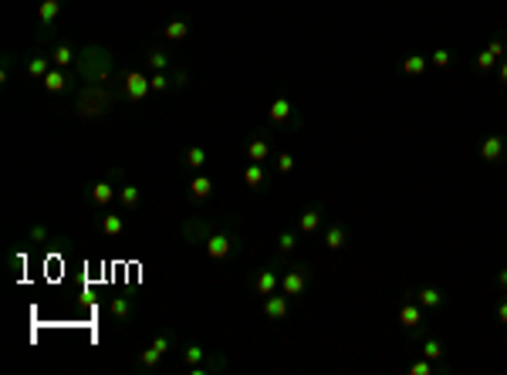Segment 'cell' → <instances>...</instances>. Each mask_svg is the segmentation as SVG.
Instances as JSON below:
<instances>
[{"label":"cell","instance_id":"1","mask_svg":"<svg viewBox=\"0 0 507 375\" xmlns=\"http://www.w3.org/2000/svg\"><path fill=\"white\" fill-rule=\"evenodd\" d=\"M399 325L409 331V335H416V338H423V325H426V308L416 301V294H406L399 301Z\"/></svg>","mask_w":507,"mask_h":375},{"label":"cell","instance_id":"35","mask_svg":"<svg viewBox=\"0 0 507 375\" xmlns=\"http://www.w3.org/2000/svg\"><path fill=\"white\" fill-rule=\"evenodd\" d=\"M274 166H278L281 176H288L291 169H294V156H291V152H281L278 159H274Z\"/></svg>","mask_w":507,"mask_h":375},{"label":"cell","instance_id":"18","mask_svg":"<svg viewBox=\"0 0 507 375\" xmlns=\"http://www.w3.org/2000/svg\"><path fill=\"white\" fill-rule=\"evenodd\" d=\"M190 197H193V200H210V197H213V179H210V176H197V179L190 183Z\"/></svg>","mask_w":507,"mask_h":375},{"label":"cell","instance_id":"30","mask_svg":"<svg viewBox=\"0 0 507 375\" xmlns=\"http://www.w3.org/2000/svg\"><path fill=\"white\" fill-rule=\"evenodd\" d=\"M146 65H149L152 72H166L169 54H166V51H149V54H146Z\"/></svg>","mask_w":507,"mask_h":375},{"label":"cell","instance_id":"31","mask_svg":"<svg viewBox=\"0 0 507 375\" xmlns=\"http://www.w3.org/2000/svg\"><path fill=\"white\" fill-rule=\"evenodd\" d=\"M487 51H490L497 61H501V58H507V38H504V34H494V38L487 41Z\"/></svg>","mask_w":507,"mask_h":375},{"label":"cell","instance_id":"26","mask_svg":"<svg viewBox=\"0 0 507 375\" xmlns=\"http://www.w3.org/2000/svg\"><path fill=\"white\" fill-rule=\"evenodd\" d=\"M474 68H477V72H481V75H490V72H494V68H497V58H494V54H490V51L483 48L481 54H477V58H474Z\"/></svg>","mask_w":507,"mask_h":375},{"label":"cell","instance_id":"23","mask_svg":"<svg viewBox=\"0 0 507 375\" xmlns=\"http://www.w3.org/2000/svg\"><path fill=\"white\" fill-rule=\"evenodd\" d=\"M298 250V233L294 230H281L278 233V253L281 257H291Z\"/></svg>","mask_w":507,"mask_h":375},{"label":"cell","instance_id":"5","mask_svg":"<svg viewBox=\"0 0 507 375\" xmlns=\"http://www.w3.org/2000/svg\"><path fill=\"white\" fill-rule=\"evenodd\" d=\"M267 119L274 125H301V119H298V108L291 105V99L288 95H278V99L271 101V108H267Z\"/></svg>","mask_w":507,"mask_h":375},{"label":"cell","instance_id":"21","mask_svg":"<svg viewBox=\"0 0 507 375\" xmlns=\"http://www.w3.org/2000/svg\"><path fill=\"white\" fill-rule=\"evenodd\" d=\"M41 85H44L48 92H65V88H68V78H65V68H51L48 75L41 78Z\"/></svg>","mask_w":507,"mask_h":375},{"label":"cell","instance_id":"27","mask_svg":"<svg viewBox=\"0 0 507 375\" xmlns=\"http://www.w3.org/2000/svg\"><path fill=\"white\" fill-rule=\"evenodd\" d=\"M119 203H122L126 210H132V206H139V186H132V183H126V186L119 190Z\"/></svg>","mask_w":507,"mask_h":375},{"label":"cell","instance_id":"38","mask_svg":"<svg viewBox=\"0 0 507 375\" xmlns=\"http://www.w3.org/2000/svg\"><path fill=\"white\" fill-rule=\"evenodd\" d=\"M497 81L507 85V58H501V65H497Z\"/></svg>","mask_w":507,"mask_h":375},{"label":"cell","instance_id":"24","mask_svg":"<svg viewBox=\"0 0 507 375\" xmlns=\"http://www.w3.org/2000/svg\"><path fill=\"white\" fill-rule=\"evenodd\" d=\"M51 58H54V68H72V65H75V51L68 48V44H58V48L51 51Z\"/></svg>","mask_w":507,"mask_h":375},{"label":"cell","instance_id":"20","mask_svg":"<svg viewBox=\"0 0 507 375\" xmlns=\"http://www.w3.org/2000/svg\"><path fill=\"white\" fill-rule=\"evenodd\" d=\"M51 65H54V58H48V54H38V58H31V61H27V75L41 81V78L51 72Z\"/></svg>","mask_w":507,"mask_h":375},{"label":"cell","instance_id":"25","mask_svg":"<svg viewBox=\"0 0 507 375\" xmlns=\"http://www.w3.org/2000/svg\"><path fill=\"white\" fill-rule=\"evenodd\" d=\"M183 159H186L190 169H203V166H206V149H203V146H190Z\"/></svg>","mask_w":507,"mask_h":375},{"label":"cell","instance_id":"17","mask_svg":"<svg viewBox=\"0 0 507 375\" xmlns=\"http://www.w3.org/2000/svg\"><path fill=\"white\" fill-rule=\"evenodd\" d=\"M58 14H61V0H41V7H38V24L51 27Z\"/></svg>","mask_w":507,"mask_h":375},{"label":"cell","instance_id":"32","mask_svg":"<svg viewBox=\"0 0 507 375\" xmlns=\"http://www.w3.org/2000/svg\"><path fill=\"white\" fill-rule=\"evenodd\" d=\"M450 61H454V51H450V48H436L430 54V65H433V68H450Z\"/></svg>","mask_w":507,"mask_h":375},{"label":"cell","instance_id":"12","mask_svg":"<svg viewBox=\"0 0 507 375\" xmlns=\"http://www.w3.org/2000/svg\"><path fill=\"white\" fill-rule=\"evenodd\" d=\"M169 342H173L169 335H156V342H152L149 349H146L142 355H139V365H142V369H152V365H156V362H159V358L166 355V349H169Z\"/></svg>","mask_w":507,"mask_h":375},{"label":"cell","instance_id":"11","mask_svg":"<svg viewBox=\"0 0 507 375\" xmlns=\"http://www.w3.org/2000/svg\"><path fill=\"white\" fill-rule=\"evenodd\" d=\"M416 301H419L426 311H443V308H447V294H443L436 284H423V288L416 291Z\"/></svg>","mask_w":507,"mask_h":375},{"label":"cell","instance_id":"2","mask_svg":"<svg viewBox=\"0 0 507 375\" xmlns=\"http://www.w3.org/2000/svg\"><path fill=\"white\" fill-rule=\"evenodd\" d=\"M308 288H311V274H308L304 264H291V267L281 274V291H284L288 298H301V294H308Z\"/></svg>","mask_w":507,"mask_h":375},{"label":"cell","instance_id":"28","mask_svg":"<svg viewBox=\"0 0 507 375\" xmlns=\"http://www.w3.org/2000/svg\"><path fill=\"white\" fill-rule=\"evenodd\" d=\"M108 311H112V318H115V322H126L128 315H132V301H128V298H115Z\"/></svg>","mask_w":507,"mask_h":375},{"label":"cell","instance_id":"6","mask_svg":"<svg viewBox=\"0 0 507 375\" xmlns=\"http://www.w3.org/2000/svg\"><path fill=\"white\" fill-rule=\"evenodd\" d=\"M260 311H264V318L267 322H284L288 315H291V298L284 294V291H274V294H267L264 298V304H260Z\"/></svg>","mask_w":507,"mask_h":375},{"label":"cell","instance_id":"4","mask_svg":"<svg viewBox=\"0 0 507 375\" xmlns=\"http://www.w3.org/2000/svg\"><path fill=\"white\" fill-rule=\"evenodd\" d=\"M477 152H481L483 162L497 166V162H504L507 159V139L504 135H497V132H487L481 142H477Z\"/></svg>","mask_w":507,"mask_h":375},{"label":"cell","instance_id":"22","mask_svg":"<svg viewBox=\"0 0 507 375\" xmlns=\"http://www.w3.org/2000/svg\"><path fill=\"white\" fill-rule=\"evenodd\" d=\"M115 197H119V193H115V190H112V183H105V179L92 186V203H99V206H108Z\"/></svg>","mask_w":507,"mask_h":375},{"label":"cell","instance_id":"9","mask_svg":"<svg viewBox=\"0 0 507 375\" xmlns=\"http://www.w3.org/2000/svg\"><path fill=\"white\" fill-rule=\"evenodd\" d=\"M244 152H247V162H267L271 159V139L264 132H254Z\"/></svg>","mask_w":507,"mask_h":375},{"label":"cell","instance_id":"33","mask_svg":"<svg viewBox=\"0 0 507 375\" xmlns=\"http://www.w3.org/2000/svg\"><path fill=\"white\" fill-rule=\"evenodd\" d=\"M433 372H436V365H433L426 355H423V358H416V362L409 365V375H433Z\"/></svg>","mask_w":507,"mask_h":375},{"label":"cell","instance_id":"39","mask_svg":"<svg viewBox=\"0 0 507 375\" xmlns=\"http://www.w3.org/2000/svg\"><path fill=\"white\" fill-rule=\"evenodd\" d=\"M497 284H501V288L507 291V267H501V271H497Z\"/></svg>","mask_w":507,"mask_h":375},{"label":"cell","instance_id":"36","mask_svg":"<svg viewBox=\"0 0 507 375\" xmlns=\"http://www.w3.org/2000/svg\"><path fill=\"white\" fill-rule=\"evenodd\" d=\"M494 318H497L501 325H507V298L497 301V308H494Z\"/></svg>","mask_w":507,"mask_h":375},{"label":"cell","instance_id":"8","mask_svg":"<svg viewBox=\"0 0 507 375\" xmlns=\"http://www.w3.org/2000/svg\"><path fill=\"white\" fill-rule=\"evenodd\" d=\"M349 240H352V230H349L345 224H329V226H325V233H322V244H325V250H342Z\"/></svg>","mask_w":507,"mask_h":375},{"label":"cell","instance_id":"10","mask_svg":"<svg viewBox=\"0 0 507 375\" xmlns=\"http://www.w3.org/2000/svg\"><path fill=\"white\" fill-rule=\"evenodd\" d=\"M254 291H257L260 298H267V294L281 291V274H278V267H264L260 274L254 277Z\"/></svg>","mask_w":507,"mask_h":375},{"label":"cell","instance_id":"37","mask_svg":"<svg viewBox=\"0 0 507 375\" xmlns=\"http://www.w3.org/2000/svg\"><path fill=\"white\" fill-rule=\"evenodd\" d=\"M31 240H34V244H44V240H48V226H34V230H31Z\"/></svg>","mask_w":507,"mask_h":375},{"label":"cell","instance_id":"7","mask_svg":"<svg viewBox=\"0 0 507 375\" xmlns=\"http://www.w3.org/2000/svg\"><path fill=\"white\" fill-rule=\"evenodd\" d=\"M294 224H298V230H301L304 237H315V233L322 230V224H325V206H322V203H318V206H304Z\"/></svg>","mask_w":507,"mask_h":375},{"label":"cell","instance_id":"29","mask_svg":"<svg viewBox=\"0 0 507 375\" xmlns=\"http://www.w3.org/2000/svg\"><path fill=\"white\" fill-rule=\"evenodd\" d=\"M163 34H166L169 41H183V38L190 34V24H186V21H169V24H166V31H163Z\"/></svg>","mask_w":507,"mask_h":375},{"label":"cell","instance_id":"15","mask_svg":"<svg viewBox=\"0 0 507 375\" xmlns=\"http://www.w3.org/2000/svg\"><path fill=\"white\" fill-rule=\"evenodd\" d=\"M426 65H430V54H406L399 72L406 78H419V75H426Z\"/></svg>","mask_w":507,"mask_h":375},{"label":"cell","instance_id":"34","mask_svg":"<svg viewBox=\"0 0 507 375\" xmlns=\"http://www.w3.org/2000/svg\"><path fill=\"white\" fill-rule=\"evenodd\" d=\"M149 85H152V92H166V88L173 85V75H166V72H152Z\"/></svg>","mask_w":507,"mask_h":375},{"label":"cell","instance_id":"19","mask_svg":"<svg viewBox=\"0 0 507 375\" xmlns=\"http://www.w3.org/2000/svg\"><path fill=\"white\" fill-rule=\"evenodd\" d=\"M122 230H126L122 213H105V217H101V233H105V237H122Z\"/></svg>","mask_w":507,"mask_h":375},{"label":"cell","instance_id":"3","mask_svg":"<svg viewBox=\"0 0 507 375\" xmlns=\"http://www.w3.org/2000/svg\"><path fill=\"white\" fill-rule=\"evenodd\" d=\"M203 247H206V257H210V260H224V257H230L233 250H240V237H233L227 230H217V233H210V237L203 240Z\"/></svg>","mask_w":507,"mask_h":375},{"label":"cell","instance_id":"13","mask_svg":"<svg viewBox=\"0 0 507 375\" xmlns=\"http://www.w3.org/2000/svg\"><path fill=\"white\" fill-rule=\"evenodd\" d=\"M152 92V85H149V78L146 75H139V72H128L126 75V95L132 101H142L146 95Z\"/></svg>","mask_w":507,"mask_h":375},{"label":"cell","instance_id":"14","mask_svg":"<svg viewBox=\"0 0 507 375\" xmlns=\"http://www.w3.org/2000/svg\"><path fill=\"white\" fill-rule=\"evenodd\" d=\"M423 355H426L433 365H436V372H447V365H443V355H447V349H443V342H440L436 335H423Z\"/></svg>","mask_w":507,"mask_h":375},{"label":"cell","instance_id":"16","mask_svg":"<svg viewBox=\"0 0 507 375\" xmlns=\"http://www.w3.org/2000/svg\"><path fill=\"white\" fill-rule=\"evenodd\" d=\"M264 183H267L264 162H247V166H244V186H247V190H260Z\"/></svg>","mask_w":507,"mask_h":375}]
</instances>
